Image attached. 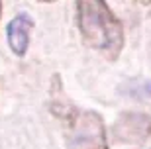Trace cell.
<instances>
[{
	"instance_id": "cell-1",
	"label": "cell",
	"mask_w": 151,
	"mask_h": 149,
	"mask_svg": "<svg viewBox=\"0 0 151 149\" xmlns=\"http://www.w3.org/2000/svg\"><path fill=\"white\" fill-rule=\"evenodd\" d=\"M75 6L83 41L106 59H118L124 47V28L108 4L104 0H75Z\"/></svg>"
},
{
	"instance_id": "cell-4",
	"label": "cell",
	"mask_w": 151,
	"mask_h": 149,
	"mask_svg": "<svg viewBox=\"0 0 151 149\" xmlns=\"http://www.w3.org/2000/svg\"><path fill=\"white\" fill-rule=\"evenodd\" d=\"M34 28V20L28 14H18L16 18H12L8 26H6V37L10 43V49L16 55H26L29 45V33Z\"/></svg>"
},
{
	"instance_id": "cell-2",
	"label": "cell",
	"mask_w": 151,
	"mask_h": 149,
	"mask_svg": "<svg viewBox=\"0 0 151 149\" xmlns=\"http://www.w3.org/2000/svg\"><path fill=\"white\" fill-rule=\"evenodd\" d=\"M69 149H108L102 118L90 110L67 112Z\"/></svg>"
},
{
	"instance_id": "cell-7",
	"label": "cell",
	"mask_w": 151,
	"mask_h": 149,
	"mask_svg": "<svg viewBox=\"0 0 151 149\" xmlns=\"http://www.w3.org/2000/svg\"><path fill=\"white\" fill-rule=\"evenodd\" d=\"M0 12H2V0H0Z\"/></svg>"
},
{
	"instance_id": "cell-5",
	"label": "cell",
	"mask_w": 151,
	"mask_h": 149,
	"mask_svg": "<svg viewBox=\"0 0 151 149\" xmlns=\"http://www.w3.org/2000/svg\"><path fill=\"white\" fill-rule=\"evenodd\" d=\"M135 2H139V4H143V6H147V4H151V0H135Z\"/></svg>"
},
{
	"instance_id": "cell-6",
	"label": "cell",
	"mask_w": 151,
	"mask_h": 149,
	"mask_svg": "<svg viewBox=\"0 0 151 149\" xmlns=\"http://www.w3.org/2000/svg\"><path fill=\"white\" fill-rule=\"evenodd\" d=\"M41 2H55V0H41Z\"/></svg>"
},
{
	"instance_id": "cell-3",
	"label": "cell",
	"mask_w": 151,
	"mask_h": 149,
	"mask_svg": "<svg viewBox=\"0 0 151 149\" xmlns=\"http://www.w3.org/2000/svg\"><path fill=\"white\" fill-rule=\"evenodd\" d=\"M114 139L120 143H141L151 133V118L147 114H122L112 127Z\"/></svg>"
}]
</instances>
